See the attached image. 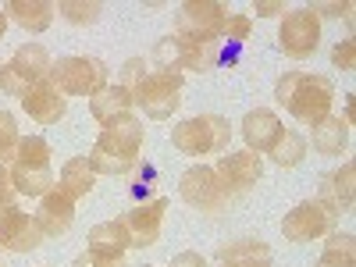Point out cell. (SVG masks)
<instances>
[{"label":"cell","instance_id":"7402d4cb","mask_svg":"<svg viewBox=\"0 0 356 267\" xmlns=\"http://www.w3.org/2000/svg\"><path fill=\"white\" fill-rule=\"evenodd\" d=\"M8 11H11V18L25 29V33H47L57 8L50 4V0H11Z\"/></svg>","mask_w":356,"mask_h":267},{"label":"cell","instance_id":"4316f807","mask_svg":"<svg viewBox=\"0 0 356 267\" xmlns=\"http://www.w3.org/2000/svg\"><path fill=\"white\" fill-rule=\"evenodd\" d=\"M154 65H157L161 72L182 75V68H186V43L178 40V36L157 40V47H154Z\"/></svg>","mask_w":356,"mask_h":267},{"label":"cell","instance_id":"cb8c5ba5","mask_svg":"<svg viewBox=\"0 0 356 267\" xmlns=\"http://www.w3.org/2000/svg\"><path fill=\"white\" fill-rule=\"evenodd\" d=\"M93 182H97L93 164H89L86 157H72V161L61 168V182H57V189H61L68 200H82L89 189H93Z\"/></svg>","mask_w":356,"mask_h":267},{"label":"cell","instance_id":"d6986e66","mask_svg":"<svg viewBox=\"0 0 356 267\" xmlns=\"http://www.w3.org/2000/svg\"><path fill=\"white\" fill-rule=\"evenodd\" d=\"M129 246H132V235H129V228H125L122 218L100 221V225H93V232H89V250H93V253L122 257Z\"/></svg>","mask_w":356,"mask_h":267},{"label":"cell","instance_id":"277c9868","mask_svg":"<svg viewBox=\"0 0 356 267\" xmlns=\"http://www.w3.org/2000/svg\"><path fill=\"white\" fill-rule=\"evenodd\" d=\"M225 22H228L225 4H218V0H189V4H182V11H178L175 36L189 40V43H214L225 33Z\"/></svg>","mask_w":356,"mask_h":267},{"label":"cell","instance_id":"ab89813d","mask_svg":"<svg viewBox=\"0 0 356 267\" xmlns=\"http://www.w3.org/2000/svg\"><path fill=\"white\" fill-rule=\"evenodd\" d=\"M4 29H8V15L0 11V40H4Z\"/></svg>","mask_w":356,"mask_h":267},{"label":"cell","instance_id":"f1b7e54d","mask_svg":"<svg viewBox=\"0 0 356 267\" xmlns=\"http://www.w3.org/2000/svg\"><path fill=\"white\" fill-rule=\"evenodd\" d=\"M57 11H61L72 25H93L100 18V4H93V0H89V4H82V0H61Z\"/></svg>","mask_w":356,"mask_h":267},{"label":"cell","instance_id":"9a60e30c","mask_svg":"<svg viewBox=\"0 0 356 267\" xmlns=\"http://www.w3.org/2000/svg\"><path fill=\"white\" fill-rule=\"evenodd\" d=\"M143 122L139 118H132V114H125V118H118V122H111V125H104V132H100V146H107V150H118V154H125V157H139V146H143Z\"/></svg>","mask_w":356,"mask_h":267},{"label":"cell","instance_id":"60d3db41","mask_svg":"<svg viewBox=\"0 0 356 267\" xmlns=\"http://www.w3.org/2000/svg\"><path fill=\"white\" fill-rule=\"evenodd\" d=\"M143 267H154V264H143Z\"/></svg>","mask_w":356,"mask_h":267},{"label":"cell","instance_id":"83f0119b","mask_svg":"<svg viewBox=\"0 0 356 267\" xmlns=\"http://www.w3.org/2000/svg\"><path fill=\"white\" fill-rule=\"evenodd\" d=\"M15 161L22 164H50V143L43 136H25L15 150Z\"/></svg>","mask_w":356,"mask_h":267},{"label":"cell","instance_id":"d4e9b609","mask_svg":"<svg viewBox=\"0 0 356 267\" xmlns=\"http://www.w3.org/2000/svg\"><path fill=\"white\" fill-rule=\"evenodd\" d=\"M332 239L324 243V253L317 267H356V243L349 232H328Z\"/></svg>","mask_w":356,"mask_h":267},{"label":"cell","instance_id":"e0dca14e","mask_svg":"<svg viewBox=\"0 0 356 267\" xmlns=\"http://www.w3.org/2000/svg\"><path fill=\"white\" fill-rule=\"evenodd\" d=\"M8 68H11L29 89H33L36 82L50 79V54H47L40 43H25V47L15 50V57L8 61Z\"/></svg>","mask_w":356,"mask_h":267},{"label":"cell","instance_id":"4dcf8cb0","mask_svg":"<svg viewBox=\"0 0 356 267\" xmlns=\"http://www.w3.org/2000/svg\"><path fill=\"white\" fill-rule=\"evenodd\" d=\"M11 211H18V189L11 182L8 164H0V214H11Z\"/></svg>","mask_w":356,"mask_h":267},{"label":"cell","instance_id":"836d02e7","mask_svg":"<svg viewBox=\"0 0 356 267\" xmlns=\"http://www.w3.org/2000/svg\"><path fill=\"white\" fill-rule=\"evenodd\" d=\"M0 93H8V97H18V100H22V97L29 93V86H25L8 65H0Z\"/></svg>","mask_w":356,"mask_h":267},{"label":"cell","instance_id":"5bb4252c","mask_svg":"<svg viewBox=\"0 0 356 267\" xmlns=\"http://www.w3.org/2000/svg\"><path fill=\"white\" fill-rule=\"evenodd\" d=\"M275 253L260 239H232L218 246V264L221 267H271Z\"/></svg>","mask_w":356,"mask_h":267},{"label":"cell","instance_id":"52a82bcc","mask_svg":"<svg viewBox=\"0 0 356 267\" xmlns=\"http://www.w3.org/2000/svg\"><path fill=\"white\" fill-rule=\"evenodd\" d=\"M321 43V18L310 11V8H300V11H289L282 18V29H278V47L282 54L289 57H310Z\"/></svg>","mask_w":356,"mask_h":267},{"label":"cell","instance_id":"1f68e13d","mask_svg":"<svg viewBox=\"0 0 356 267\" xmlns=\"http://www.w3.org/2000/svg\"><path fill=\"white\" fill-rule=\"evenodd\" d=\"M250 29H253V22H250L246 15H228L221 40H232V43H246V40H250Z\"/></svg>","mask_w":356,"mask_h":267},{"label":"cell","instance_id":"f35d334b","mask_svg":"<svg viewBox=\"0 0 356 267\" xmlns=\"http://www.w3.org/2000/svg\"><path fill=\"white\" fill-rule=\"evenodd\" d=\"M310 11H314L317 18H321V15H332V18H339V15H346V11H349V4H314Z\"/></svg>","mask_w":356,"mask_h":267},{"label":"cell","instance_id":"ac0fdd59","mask_svg":"<svg viewBox=\"0 0 356 267\" xmlns=\"http://www.w3.org/2000/svg\"><path fill=\"white\" fill-rule=\"evenodd\" d=\"M353 178H356V168L353 164H342L339 171H328L321 175V203H328L332 211H353Z\"/></svg>","mask_w":356,"mask_h":267},{"label":"cell","instance_id":"ba28073f","mask_svg":"<svg viewBox=\"0 0 356 267\" xmlns=\"http://www.w3.org/2000/svg\"><path fill=\"white\" fill-rule=\"evenodd\" d=\"M178 193H182V200L189 207H200V211H214V207H221L225 200V186H221V178L214 168H207V164H196L182 175V182H178Z\"/></svg>","mask_w":356,"mask_h":267},{"label":"cell","instance_id":"6da1fadb","mask_svg":"<svg viewBox=\"0 0 356 267\" xmlns=\"http://www.w3.org/2000/svg\"><path fill=\"white\" fill-rule=\"evenodd\" d=\"M275 100L303 125H317L332 114L335 86L324 75H307V72H285L275 86Z\"/></svg>","mask_w":356,"mask_h":267},{"label":"cell","instance_id":"74e56055","mask_svg":"<svg viewBox=\"0 0 356 267\" xmlns=\"http://www.w3.org/2000/svg\"><path fill=\"white\" fill-rule=\"evenodd\" d=\"M253 11H257L260 18H275V15H282V11H285V4H282V0H257Z\"/></svg>","mask_w":356,"mask_h":267},{"label":"cell","instance_id":"5b68a950","mask_svg":"<svg viewBox=\"0 0 356 267\" xmlns=\"http://www.w3.org/2000/svg\"><path fill=\"white\" fill-rule=\"evenodd\" d=\"M182 75H171V72H146L139 79V86L132 89V104L143 107V114L150 118H171L182 104Z\"/></svg>","mask_w":356,"mask_h":267},{"label":"cell","instance_id":"4fadbf2b","mask_svg":"<svg viewBox=\"0 0 356 267\" xmlns=\"http://www.w3.org/2000/svg\"><path fill=\"white\" fill-rule=\"evenodd\" d=\"M243 136H246V146H250V154H271V146L278 143V136H282V122H278V114L275 111H264V107H257V111H250L246 118H243Z\"/></svg>","mask_w":356,"mask_h":267},{"label":"cell","instance_id":"9c48e42d","mask_svg":"<svg viewBox=\"0 0 356 267\" xmlns=\"http://www.w3.org/2000/svg\"><path fill=\"white\" fill-rule=\"evenodd\" d=\"M164 214H168V200L164 196H154L150 203H139L122 218L129 235H132V246L136 250H146L161 239V225H164Z\"/></svg>","mask_w":356,"mask_h":267},{"label":"cell","instance_id":"d590c367","mask_svg":"<svg viewBox=\"0 0 356 267\" xmlns=\"http://www.w3.org/2000/svg\"><path fill=\"white\" fill-rule=\"evenodd\" d=\"M332 65L342 68V72H353V68H356V47H353V40H342V43L332 50Z\"/></svg>","mask_w":356,"mask_h":267},{"label":"cell","instance_id":"d6a6232c","mask_svg":"<svg viewBox=\"0 0 356 267\" xmlns=\"http://www.w3.org/2000/svg\"><path fill=\"white\" fill-rule=\"evenodd\" d=\"M143 68H146V65L139 61V57H132V61H125V68H122V75H118V82H114V86H122L125 93H132V89L139 86V79L146 75Z\"/></svg>","mask_w":356,"mask_h":267},{"label":"cell","instance_id":"8992f818","mask_svg":"<svg viewBox=\"0 0 356 267\" xmlns=\"http://www.w3.org/2000/svg\"><path fill=\"white\" fill-rule=\"evenodd\" d=\"M335 225H339V211H332V207L321 203V200H307V203L292 207V211L285 214L282 235L292 239V243H314V239H321V235L335 232Z\"/></svg>","mask_w":356,"mask_h":267},{"label":"cell","instance_id":"30bf717a","mask_svg":"<svg viewBox=\"0 0 356 267\" xmlns=\"http://www.w3.org/2000/svg\"><path fill=\"white\" fill-rule=\"evenodd\" d=\"M47 239L43 228L36 225V218H29L22 211H11V214H0V246L11 250V253H29L36 250L40 243Z\"/></svg>","mask_w":356,"mask_h":267},{"label":"cell","instance_id":"b9f144b4","mask_svg":"<svg viewBox=\"0 0 356 267\" xmlns=\"http://www.w3.org/2000/svg\"><path fill=\"white\" fill-rule=\"evenodd\" d=\"M0 267H4V264H0Z\"/></svg>","mask_w":356,"mask_h":267},{"label":"cell","instance_id":"e575fe53","mask_svg":"<svg viewBox=\"0 0 356 267\" xmlns=\"http://www.w3.org/2000/svg\"><path fill=\"white\" fill-rule=\"evenodd\" d=\"M72 267H125V260L122 257H107V253H82V257H75V264Z\"/></svg>","mask_w":356,"mask_h":267},{"label":"cell","instance_id":"603a6c76","mask_svg":"<svg viewBox=\"0 0 356 267\" xmlns=\"http://www.w3.org/2000/svg\"><path fill=\"white\" fill-rule=\"evenodd\" d=\"M346 146H349V122H346V118L328 114L324 122L314 125V150H317V154L335 157V154L346 150Z\"/></svg>","mask_w":356,"mask_h":267},{"label":"cell","instance_id":"7a4b0ae2","mask_svg":"<svg viewBox=\"0 0 356 267\" xmlns=\"http://www.w3.org/2000/svg\"><path fill=\"white\" fill-rule=\"evenodd\" d=\"M228 139H232V129L221 114H200V118H189V122L171 129V146L189 157L228 150Z\"/></svg>","mask_w":356,"mask_h":267},{"label":"cell","instance_id":"484cf974","mask_svg":"<svg viewBox=\"0 0 356 267\" xmlns=\"http://www.w3.org/2000/svg\"><path fill=\"white\" fill-rule=\"evenodd\" d=\"M303 157H307V139H303L300 132L282 129L278 143L271 146V161H275L278 168H296V164H303Z\"/></svg>","mask_w":356,"mask_h":267},{"label":"cell","instance_id":"8fae6325","mask_svg":"<svg viewBox=\"0 0 356 267\" xmlns=\"http://www.w3.org/2000/svg\"><path fill=\"white\" fill-rule=\"evenodd\" d=\"M22 107H25V114L33 118V122H40V125H57L65 118V111H68V104H65V97L57 93V86L50 82V79H43V82H36L29 93L22 97Z\"/></svg>","mask_w":356,"mask_h":267},{"label":"cell","instance_id":"ffe728a7","mask_svg":"<svg viewBox=\"0 0 356 267\" xmlns=\"http://www.w3.org/2000/svg\"><path fill=\"white\" fill-rule=\"evenodd\" d=\"M8 171H11V182H15L18 196H47L54 189L50 164H22V161H15Z\"/></svg>","mask_w":356,"mask_h":267},{"label":"cell","instance_id":"44dd1931","mask_svg":"<svg viewBox=\"0 0 356 267\" xmlns=\"http://www.w3.org/2000/svg\"><path fill=\"white\" fill-rule=\"evenodd\" d=\"M129 107H132V93H125L122 86H111V82L97 97H89V111H93V118L100 125H111V122H118V118H125Z\"/></svg>","mask_w":356,"mask_h":267},{"label":"cell","instance_id":"f546056e","mask_svg":"<svg viewBox=\"0 0 356 267\" xmlns=\"http://www.w3.org/2000/svg\"><path fill=\"white\" fill-rule=\"evenodd\" d=\"M18 143H22V136H18V125H15V114L0 111V164L8 157H15Z\"/></svg>","mask_w":356,"mask_h":267},{"label":"cell","instance_id":"7c38bea8","mask_svg":"<svg viewBox=\"0 0 356 267\" xmlns=\"http://www.w3.org/2000/svg\"><path fill=\"white\" fill-rule=\"evenodd\" d=\"M218 178H221V186L225 189H250L260 182V175H264V161L257 154H221L218 161Z\"/></svg>","mask_w":356,"mask_h":267},{"label":"cell","instance_id":"2e32d148","mask_svg":"<svg viewBox=\"0 0 356 267\" xmlns=\"http://www.w3.org/2000/svg\"><path fill=\"white\" fill-rule=\"evenodd\" d=\"M72 221H75V200H68L61 189H50L36 214V225L43 228V235H65Z\"/></svg>","mask_w":356,"mask_h":267},{"label":"cell","instance_id":"8d00e7d4","mask_svg":"<svg viewBox=\"0 0 356 267\" xmlns=\"http://www.w3.org/2000/svg\"><path fill=\"white\" fill-rule=\"evenodd\" d=\"M171 267H211V264H207V257H203V253L186 250V253H178V257L171 260Z\"/></svg>","mask_w":356,"mask_h":267},{"label":"cell","instance_id":"3957f363","mask_svg":"<svg viewBox=\"0 0 356 267\" xmlns=\"http://www.w3.org/2000/svg\"><path fill=\"white\" fill-rule=\"evenodd\" d=\"M50 82L61 97H97L107 86V65L100 57H61L50 65Z\"/></svg>","mask_w":356,"mask_h":267}]
</instances>
